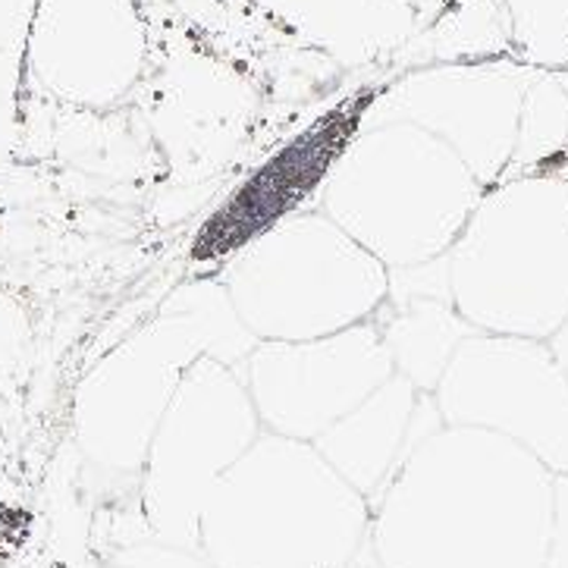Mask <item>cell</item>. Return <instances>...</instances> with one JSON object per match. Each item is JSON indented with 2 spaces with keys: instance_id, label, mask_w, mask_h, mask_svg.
<instances>
[{
  "instance_id": "cell-1",
  "label": "cell",
  "mask_w": 568,
  "mask_h": 568,
  "mask_svg": "<svg viewBox=\"0 0 568 568\" xmlns=\"http://www.w3.org/2000/svg\"><path fill=\"white\" fill-rule=\"evenodd\" d=\"M556 475L480 427H443L405 458L371 518L374 568H547Z\"/></svg>"
},
{
  "instance_id": "cell-2",
  "label": "cell",
  "mask_w": 568,
  "mask_h": 568,
  "mask_svg": "<svg viewBox=\"0 0 568 568\" xmlns=\"http://www.w3.org/2000/svg\"><path fill=\"white\" fill-rule=\"evenodd\" d=\"M255 346L217 276L173 290L75 386L73 446L82 484L104 499H139L148 446L189 367L199 358L242 367Z\"/></svg>"
},
{
  "instance_id": "cell-3",
  "label": "cell",
  "mask_w": 568,
  "mask_h": 568,
  "mask_svg": "<svg viewBox=\"0 0 568 568\" xmlns=\"http://www.w3.org/2000/svg\"><path fill=\"white\" fill-rule=\"evenodd\" d=\"M371 518L314 443L264 430L214 487L199 550L214 568H374Z\"/></svg>"
},
{
  "instance_id": "cell-4",
  "label": "cell",
  "mask_w": 568,
  "mask_h": 568,
  "mask_svg": "<svg viewBox=\"0 0 568 568\" xmlns=\"http://www.w3.org/2000/svg\"><path fill=\"white\" fill-rule=\"evenodd\" d=\"M484 185L453 148L412 123H374L324 176L321 211L386 271L449 255Z\"/></svg>"
},
{
  "instance_id": "cell-5",
  "label": "cell",
  "mask_w": 568,
  "mask_h": 568,
  "mask_svg": "<svg viewBox=\"0 0 568 568\" xmlns=\"http://www.w3.org/2000/svg\"><path fill=\"white\" fill-rule=\"evenodd\" d=\"M449 295L477 333L550 339L568 321V173L490 185L449 248Z\"/></svg>"
},
{
  "instance_id": "cell-6",
  "label": "cell",
  "mask_w": 568,
  "mask_h": 568,
  "mask_svg": "<svg viewBox=\"0 0 568 568\" xmlns=\"http://www.w3.org/2000/svg\"><path fill=\"white\" fill-rule=\"evenodd\" d=\"M217 280L257 343H302L358 327L389 295V271L324 211L261 226Z\"/></svg>"
},
{
  "instance_id": "cell-7",
  "label": "cell",
  "mask_w": 568,
  "mask_h": 568,
  "mask_svg": "<svg viewBox=\"0 0 568 568\" xmlns=\"http://www.w3.org/2000/svg\"><path fill=\"white\" fill-rule=\"evenodd\" d=\"M264 434L242 367L199 358L148 446L139 506L151 537L199 550L202 513L223 475Z\"/></svg>"
},
{
  "instance_id": "cell-8",
  "label": "cell",
  "mask_w": 568,
  "mask_h": 568,
  "mask_svg": "<svg viewBox=\"0 0 568 568\" xmlns=\"http://www.w3.org/2000/svg\"><path fill=\"white\" fill-rule=\"evenodd\" d=\"M446 427H480L568 475V377L547 339L468 336L434 393Z\"/></svg>"
},
{
  "instance_id": "cell-9",
  "label": "cell",
  "mask_w": 568,
  "mask_h": 568,
  "mask_svg": "<svg viewBox=\"0 0 568 568\" xmlns=\"http://www.w3.org/2000/svg\"><path fill=\"white\" fill-rule=\"evenodd\" d=\"M396 374L374 321L302 339L257 343L242 365L261 427L314 443Z\"/></svg>"
},
{
  "instance_id": "cell-10",
  "label": "cell",
  "mask_w": 568,
  "mask_h": 568,
  "mask_svg": "<svg viewBox=\"0 0 568 568\" xmlns=\"http://www.w3.org/2000/svg\"><path fill=\"white\" fill-rule=\"evenodd\" d=\"M528 82L509 70L458 67L405 79L377 104V123H412L456 151L484 189L515 154ZM374 126V123H371Z\"/></svg>"
},
{
  "instance_id": "cell-11",
  "label": "cell",
  "mask_w": 568,
  "mask_h": 568,
  "mask_svg": "<svg viewBox=\"0 0 568 568\" xmlns=\"http://www.w3.org/2000/svg\"><path fill=\"white\" fill-rule=\"evenodd\" d=\"M38 79L60 98L104 108L142 67V29L129 0H51L32 38Z\"/></svg>"
},
{
  "instance_id": "cell-12",
  "label": "cell",
  "mask_w": 568,
  "mask_h": 568,
  "mask_svg": "<svg viewBox=\"0 0 568 568\" xmlns=\"http://www.w3.org/2000/svg\"><path fill=\"white\" fill-rule=\"evenodd\" d=\"M443 427L434 393H422L393 374L352 415L317 437L314 449L374 506L405 458Z\"/></svg>"
},
{
  "instance_id": "cell-13",
  "label": "cell",
  "mask_w": 568,
  "mask_h": 568,
  "mask_svg": "<svg viewBox=\"0 0 568 568\" xmlns=\"http://www.w3.org/2000/svg\"><path fill=\"white\" fill-rule=\"evenodd\" d=\"M396 374L422 393H437L458 346L475 327L453 308L446 255L389 271V295L374 317Z\"/></svg>"
},
{
  "instance_id": "cell-14",
  "label": "cell",
  "mask_w": 568,
  "mask_h": 568,
  "mask_svg": "<svg viewBox=\"0 0 568 568\" xmlns=\"http://www.w3.org/2000/svg\"><path fill=\"white\" fill-rule=\"evenodd\" d=\"M568 151V101L550 82L534 85L525 94V108H521V123H518V142L515 154L509 161V170L503 180L515 176H531L544 170H556L550 164L552 158ZM499 180V183H503Z\"/></svg>"
},
{
  "instance_id": "cell-15",
  "label": "cell",
  "mask_w": 568,
  "mask_h": 568,
  "mask_svg": "<svg viewBox=\"0 0 568 568\" xmlns=\"http://www.w3.org/2000/svg\"><path fill=\"white\" fill-rule=\"evenodd\" d=\"M98 568H214L202 550H185L158 537H135L126 544L108 547L98 559Z\"/></svg>"
},
{
  "instance_id": "cell-16",
  "label": "cell",
  "mask_w": 568,
  "mask_h": 568,
  "mask_svg": "<svg viewBox=\"0 0 568 568\" xmlns=\"http://www.w3.org/2000/svg\"><path fill=\"white\" fill-rule=\"evenodd\" d=\"M547 568H568V475H556V484H552V531Z\"/></svg>"
},
{
  "instance_id": "cell-17",
  "label": "cell",
  "mask_w": 568,
  "mask_h": 568,
  "mask_svg": "<svg viewBox=\"0 0 568 568\" xmlns=\"http://www.w3.org/2000/svg\"><path fill=\"white\" fill-rule=\"evenodd\" d=\"M547 346H550L552 358L559 362V367L566 371V377H568V321L559 327V331L552 333L550 339H547Z\"/></svg>"
}]
</instances>
